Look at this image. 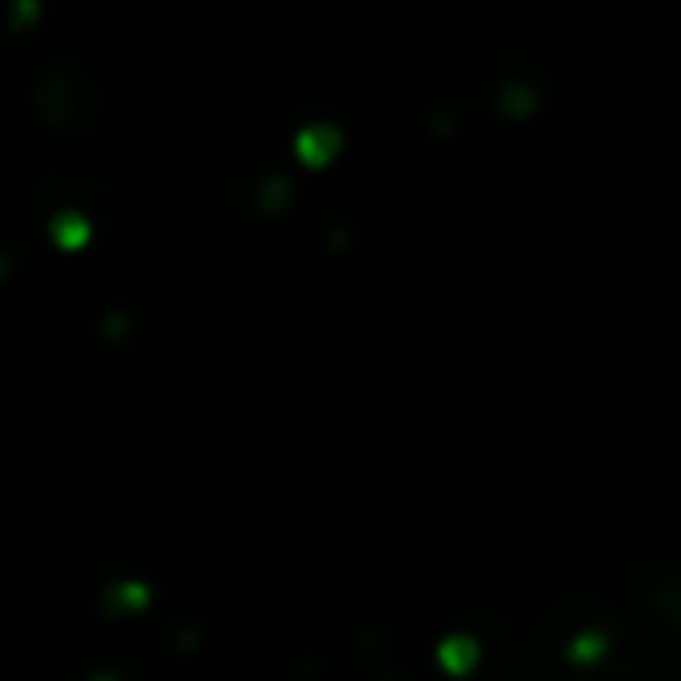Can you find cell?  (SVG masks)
Instances as JSON below:
<instances>
[{
  "mask_svg": "<svg viewBox=\"0 0 681 681\" xmlns=\"http://www.w3.org/2000/svg\"><path fill=\"white\" fill-rule=\"evenodd\" d=\"M430 661H435V670L442 678H471L479 666H483V641L474 629H451V634H442L435 641V650H430Z\"/></svg>",
  "mask_w": 681,
  "mask_h": 681,
  "instance_id": "6da1fadb",
  "label": "cell"
}]
</instances>
